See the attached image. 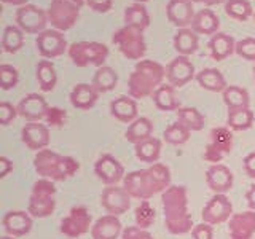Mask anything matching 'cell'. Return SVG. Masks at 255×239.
Here are the masks:
<instances>
[{
	"mask_svg": "<svg viewBox=\"0 0 255 239\" xmlns=\"http://www.w3.org/2000/svg\"><path fill=\"white\" fill-rule=\"evenodd\" d=\"M123 187L131 198L148 201L171 187V169L163 163L148 164L143 169L128 172L123 179Z\"/></svg>",
	"mask_w": 255,
	"mask_h": 239,
	"instance_id": "1",
	"label": "cell"
},
{
	"mask_svg": "<svg viewBox=\"0 0 255 239\" xmlns=\"http://www.w3.org/2000/svg\"><path fill=\"white\" fill-rule=\"evenodd\" d=\"M164 227L171 235H187L195 228L188 214V195L183 185H171L161 193Z\"/></svg>",
	"mask_w": 255,
	"mask_h": 239,
	"instance_id": "2",
	"label": "cell"
},
{
	"mask_svg": "<svg viewBox=\"0 0 255 239\" xmlns=\"http://www.w3.org/2000/svg\"><path fill=\"white\" fill-rule=\"evenodd\" d=\"M166 78V69L156 61L142 59L137 61L128 80L129 96L134 99H145L153 96V93L163 85Z\"/></svg>",
	"mask_w": 255,
	"mask_h": 239,
	"instance_id": "3",
	"label": "cell"
},
{
	"mask_svg": "<svg viewBox=\"0 0 255 239\" xmlns=\"http://www.w3.org/2000/svg\"><path fill=\"white\" fill-rule=\"evenodd\" d=\"M34 169L42 179L64 182L78 172L80 163L72 156H64L53 150H40L34 156Z\"/></svg>",
	"mask_w": 255,
	"mask_h": 239,
	"instance_id": "4",
	"label": "cell"
},
{
	"mask_svg": "<svg viewBox=\"0 0 255 239\" xmlns=\"http://www.w3.org/2000/svg\"><path fill=\"white\" fill-rule=\"evenodd\" d=\"M56 185L50 179L40 177L32 185L27 212L34 219H46L56 211Z\"/></svg>",
	"mask_w": 255,
	"mask_h": 239,
	"instance_id": "5",
	"label": "cell"
},
{
	"mask_svg": "<svg viewBox=\"0 0 255 239\" xmlns=\"http://www.w3.org/2000/svg\"><path fill=\"white\" fill-rule=\"evenodd\" d=\"M86 0H51L48 8V21L56 30L66 32L77 24Z\"/></svg>",
	"mask_w": 255,
	"mask_h": 239,
	"instance_id": "6",
	"label": "cell"
},
{
	"mask_svg": "<svg viewBox=\"0 0 255 239\" xmlns=\"http://www.w3.org/2000/svg\"><path fill=\"white\" fill-rule=\"evenodd\" d=\"M67 54L72 64L77 67H102L106 66V61L109 58V48L101 42H86V40H83V42H74L69 45Z\"/></svg>",
	"mask_w": 255,
	"mask_h": 239,
	"instance_id": "7",
	"label": "cell"
},
{
	"mask_svg": "<svg viewBox=\"0 0 255 239\" xmlns=\"http://www.w3.org/2000/svg\"><path fill=\"white\" fill-rule=\"evenodd\" d=\"M112 42L118 46L120 53L126 59L142 61L147 53V43L145 38H143V32L131 26H123L122 29H118L112 35Z\"/></svg>",
	"mask_w": 255,
	"mask_h": 239,
	"instance_id": "8",
	"label": "cell"
},
{
	"mask_svg": "<svg viewBox=\"0 0 255 239\" xmlns=\"http://www.w3.org/2000/svg\"><path fill=\"white\" fill-rule=\"evenodd\" d=\"M93 228V219L90 211L83 206L72 207L70 212L61 220L59 231L69 239H78Z\"/></svg>",
	"mask_w": 255,
	"mask_h": 239,
	"instance_id": "9",
	"label": "cell"
},
{
	"mask_svg": "<svg viewBox=\"0 0 255 239\" xmlns=\"http://www.w3.org/2000/svg\"><path fill=\"white\" fill-rule=\"evenodd\" d=\"M14 19H16V26L22 32H26V34H35V35L46 30V24L50 22L48 21V11L32 3L19 6L16 10Z\"/></svg>",
	"mask_w": 255,
	"mask_h": 239,
	"instance_id": "10",
	"label": "cell"
},
{
	"mask_svg": "<svg viewBox=\"0 0 255 239\" xmlns=\"http://www.w3.org/2000/svg\"><path fill=\"white\" fill-rule=\"evenodd\" d=\"M35 46L43 59L59 58L66 51H69L66 37H64L61 30L56 29H46L42 34H38L35 38Z\"/></svg>",
	"mask_w": 255,
	"mask_h": 239,
	"instance_id": "11",
	"label": "cell"
},
{
	"mask_svg": "<svg viewBox=\"0 0 255 239\" xmlns=\"http://www.w3.org/2000/svg\"><path fill=\"white\" fill-rule=\"evenodd\" d=\"M233 217V204L227 195H214L201 211V219L209 225H222Z\"/></svg>",
	"mask_w": 255,
	"mask_h": 239,
	"instance_id": "12",
	"label": "cell"
},
{
	"mask_svg": "<svg viewBox=\"0 0 255 239\" xmlns=\"http://www.w3.org/2000/svg\"><path fill=\"white\" fill-rule=\"evenodd\" d=\"M131 195L125 190V187L107 185L102 190L101 206L107 214L120 217V215L128 212V209L131 207Z\"/></svg>",
	"mask_w": 255,
	"mask_h": 239,
	"instance_id": "13",
	"label": "cell"
},
{
	"mask_svg": "<svg viewBox=\"0 0 255 239\" xmlns=\"http://www.w3.org/2000/svg\"><path fill=\"white\" fill-rule=\"evenodd\" d=\"M193 62L190 61L188 56H177L174 58L166 67V78L167 83L174 88H182L190 83L196 75Z\"/></svg>",
	"mask_w": 255,
	"mask_h": 239,
	"instance_id": "14",
	"label": "cell"
},
{
	"mask_svg": "<svg viewBox=\"0 0 255 239\" xmlns=\"http://www.w3.org/2000/svg\"><path fill=\"white\" fill-rule=\"evenodd\" d=\"M94 172L106 185H118L126 175L123 164L112 155H102L94 164Z\"/></svg>",
	"mask_w": 255,
	"mask_h": 239,
	"instance_id": "15",
	"label": "cell"
},
{
	"mask_svg": "<svg viewBox=\"0 0 255 239\" xmlns=\"http://www.w3.org/2000/svg\"><path fill=\"white\" fill-rule=\"evenodd\" d=\"M48 109H50V106L46 104V99L42 94L37 93H30L27 96H24L18 104V114L27 123H35L45 120Z\"/></svg>",
	"mask_w": 255,
	"mask_h": 239,
	"instance_id": "16",
	"label": "cell"
},
{
	"mask_svg": "<svg viewBox=\"0 0 255 239\" xmlns=\"http://www.w3.org/2000/svg\"><path fill=\"white\" fill-rule=\"evenodd\" d=\"M235 175L225 164H211L206 171V183L214 191V195H227L233 188Z\"/></svg>",
	"mask_w": 255,
	"mask_h": 239,
	"instance_id": "17",
	"label": "cell"
},
{
	"mask_svg": "<svg viewBox=\"0 0 255 239\" xmlns=\"http://www.w3.org/2000/svg\"><path fill=\"white\" fill-rule=\"evenodd\" d=\"M196 11L191 0H169L166 5L167 19L179 29H185L191 26Z\"/></svg>",
	"mask_w": 255,
	"mask_h": 239,
	"instance_id": "18",
	"label": "cell"
},
{
	"mask_svg": "<svg viewBox=\"0 0 255 239\" xmlns=\"http://www.w3.org/2000/svg\"><path fill=\"white\" fill-rule=\"evenodd\" d=\"M21 140L29 150H45L50 145V129H48L46 124L40 121L27 123L21 129Z\"/></svg>",
	"mask_w": 255,
	"mask_h": 239,
	"instance_id": "19",
	"label": "cell"
},
{
	"mask_svg": "<svg viewBox=\"0 0 255 239\" xmlns=\"http://www.w3.org/2000/svg\"><path fill=\"white\" fill-rule=\"evenodd\" d=\"M230 239H252L255 235V211L233 214L228 220Z\"/></svg>",
	"mask_w": 255,
	"mask_h": 239,
	"instance_id": "20",
	"label": "cell"
},
{
	"mask_svg": "<svg viewBox=\"0 0 255 239\" xmlns=\"http://www.w3.org/2000/svg\"><path fill=\"white\" fill-rule=\"evenodd\" d=\"M34 217L26 212V211H10L3 215L2 219V227L5 235H10L13 238H21L26 236L32 230V220Z\"/></svg>",
	"mask_w": 255,
	"mask_h": 239,
	"instance_id": "21",
	"label": "cell"
},
{
	"mask_svg": "<svg viewBox=\"0 0 255 239\" xmlns=\"http://www.w3.org/2000/svg\"><path fill=\"white\" fill-rule=\"evenodd\" d=\"M123 225L117 215H102L93 223L91 238L93 239H118L123 235Z\"/></svg>",
	"mask_w": 255,
	"mask_h": 239,
	"instance_id": "22",
	"label": "cell"
},
{
	"mask_svg": "<svg viewBox=\"0 0 255 239\" xmlns=\"http://www.w3.org/2000/svg\"><path fill=\"white\" fill-rule=\"evenodd\" d=\"M99 91L93 83H77L70 91V104L78 110H90L99 99Z\"/></svg>",
	"mask_w": 255,
	"mask_h": 239,
	"instance_id": "23",
	"label": "cell"
},
{
	"mask_svg": "<svg viewBox=\"0 0 255 239\" xmlns=\"http://www.w3.org/2000/svg\"><path fill=\"white\" fill-rule=\"evenodd\" d=\"M110 115L126 124H131L137 117V102L131 96H120L110 102Z\"/></svg>",
	"mask_w": 255,
	"mask_h": 239,
	"instance_id": "24",
	"label": "cell"
},
{
	"mask_svg": "<svg viewBox=\"0 0 255 239\" xmlns=\"http://www.w3.org/2000/svg\"><path fill=\"white\" fill-rule=\"evenodd\" d=\"M236 50V42L235 38L225 34V32H217L214 34L209 40V53L211 58L214 61H225L227 58H230L231 54Z\"/></svg>",
	"mask_w": 255,
	"mask_h": 239,
	"instance_id": "25",
	"label": "cell"
},
{
	"mask_svg": "<svg viewBox=\"0 0 255 239\" xmlns=\"http://www.w3.org/2000/svg\"><path fill=\"white\" fill-rule=\"evenodd\" d=\"M220 19L209 8L196 11L193 22H191V29H193L198 35H214L219 32Z\"/></svg>",
	"mask_w": 255,
	"mask_h": 239,
	"instance_id": "26",
	"label": "cell"
},
{
	"mask_svg": "<svg viewBox=\"0 0 255 239\" xmlns=\"http://www.w3.org/2000/svg\"><path fill=\"white\" fill-rule=\"evenodd\" d=\"M196 82L203 90L211 91V93H223L228 86L222 72L214 67H207V69H203L201 72H198Z\"/></svg>",
	"mask_w": 255,
	"mask_h": 239,
	"instance_id": "27",
	"label": "cell"
},
{
	"mask_svg": "<svg viewBox=\"0 0 255 239\" xmlns=\"http://www.w3.org/2000/svg\"><path fill=\"white\" fill-rule=\"evenodd\" d=\"M172 45L174 50L179 53V56H190L198 51L199 38L193 29H179L172 38Z\"/></svg>",
	"mask_w": 255,
	"mask_h": 239,
	"instance_id": "28",
	"label": "cell"
},
{
	"mask_svg": "<svg viewBox=\"0 0 255 239\" xmlns=\"http://www.w3.org/2000/svg\"><path fill=\"white\" fill-rule=\"evenodd\" d=\"M134 153L139 161L147 164H155L159 161V156H161V140L151 135L150 139L135 143Z\"/></svg>",
	"mask_w": 255,
	"mask_h": 239,
	"instance_id": "29",
	"label": "cell"
},
{
	"mask_svg": "<svg viewBox=\"0 0 255 239\" xmlns=\"http://www.w3.org/2000/svg\"><path fill=\"white\" fill-rule=\"evenodd\" d=\"M125 26H131L139 30H145L150 26V14L143 3H132L125 8Z\"/></svg>",
	"mask_w": 255,
	"mask_h": 239,
	"instance_id": "30",
	"label": "cell"
},
{
	"mask_svg": "<svg viewBox=\"0 0 255 239\" xmlns=\"http://www.w3.org/2000/svg\"><path fill=\"white\" fill-rule=\"evenodd\" d=\"M151 134H153V123H151L147 117H139L128 126L125 137L128 142H131L135 145V143H139L142 140L150 139Z\"/></svg>",
	"mask_w": 255,
	"mask_h": 239,
	"instance_id": "31",
	"label": "cell"
},
{
	"mask_svg": "<svg viewBox=\"0 0 255 239\" xmlns=\"http://www.w3.org/2000/svg\"><path fill=\"white\" fill-rule=\"evenodd\" d=\"M35 77L40 90L45 93H51L56 88V83H58V74H56L54 64L46 59L38 61L35 67Z\"/></svg>",
	"mask_w": 255,
	"mask_h": 239,
	"instance_id": "32",
	"label": "cell"
},
{
	"mask_svg": "<svg viewBox=\"0 0 255 239\" xmlns=\"http://www.w3.org/2000/svg\"><path fill=\"white\" fill-rule=\"evenodd\" d=\"M207 145L219 150L223 155H230L231 150H233V131L230 129L228 126H219L214 127L209 134V142Z\"/></svg>",
	"mask_w": 255,
	"mask_h": 239,
	"instance_id": "33",
	"label": "cell"
},
{
	"mask_svg": "<svg viewBox=\"0 0 255 239\" xmlns=\"http://www.w3.org/2000/svg\"><path fill=\"white\" fill-rule=\"evenodd\" d=\"M151 98H153L156 109L163 112H174L180 109V102L175 98V88L169 83L159 86Z\"/></svg>",
	"mask_w": 255,
	"mask_h": 239,
	"instance_id": "34",
	"label": "cell"
},
{
	"mask_svg": "<svg viewBox=\"0 0 255 239\" xmlns=\"http://www.w3.org/2000/svg\"><path fill=\"white\" fill-rule=\"evenodd\" d=\"M223 102L228 107V110L233 109H246L251 106V96L247 90L238 85H228L227 90L222 93Z\"/></svg>",
	"mask_w": 255,
	"mask_h": 239,
	"instance_id": "35",
	"label": "cell"
},
{
	"mask_svg": "<svg viewBox=\"0 0 255 239\" xmlns=\"http://www.w3.org/2000/svg\"><path fill=\"white\" fill-rule=\"evenodd\" d=\"M254 112L251 107L246 109H233L228 110L227 124L231 131H247L251 129L254 124Z\"/></svg>",
	"mask_w": 255,
	"mask_h": 239,
	"instance_id": "36",
	"label": "cell"
},
{
	"mask_svg": "<svg viewBox=\"0 0 255 239\" xmlns=\"http://www.w3.org/2000/svg\"><path fill=\"white\" fill-rule=\"evenodd\" d=\"M91 83L99 93H109L112 90H115V86L118 83V74L115 72V69H112L109 66L98 67L94 72Z\"/></svg>",
	"mask_w": 255,
	"mask_h": 239,
	"instance_id": "37",
	"label": "cell"
},
{
	"mask_svg": "<svg viewBox=\"0 0 255 239\" xmlns=\"http://www.w3.org/2000/svg\"><path fill=\"white\" fill-rule=\"evenodd\" d=\"M175 114H177V121L188 127L191 132L201 131L204 127V117L195 107H180L179 110H175Z\"/></svg>",
	"mask_w": 255,
	"mask_h": 239,
	"instance_id": "38",
	"label": "cell"
},
{
	"mask_svg": "<svg viewBox=\"0 0 255 239\" xmlns=\"http://www.w3.org/2000/svg\"><path fill=\"white\" fill-rule=\"evenodd\" d=\"M24 46V32L18 26H6L2 35V48L5 53L14 54Z\"/></svg>",
	"mask_w": 255,
	"mask_h": 239,
	"instance_id": "39",
	"label": "cell"
},
{
	"mask_svg": "<svg viewBox=\"0 0 255 239\" xmlns=\"http://www.w3.org/2000/svg\"><path fill=\"white\" fill-rule=\"evenodd\" d=\"M225 13H227V16H230V18L244 22L254 14V8L249 0H227Z\"/></svg>",
	"mask_w": 255,
	"mask_h": 239,
	"instance_id": "40",
	"label": "cell"
},
{
	"mask_svg": "<svg viewBox=\"0 0 255 239\" xmlns=\"http://www.w3.org/2000/svg\"><path fill=\"white\" fill-rule=\"evenodd\" d=\"M191 135V131L188 127H185L182 123H172L164 129L163 139L169 143V145H183L187 143Z\"/></svg>",
	"mask_w": 255,
	"mask_h": 239,
	"instance_id": "41",
	"label": "cell"
},
{
	"mask_svg": "<svg viewBox=\"0 0 255 239\" xmlns=\"http://www.w3.org/2000/svg\"><path fill=\"white\" fill-rule=\"evenodd\" d=\"M134 220H135V225L137 227H140L143 230H148L156 220L155 207L148 201H140V204L134 209Z\"/></svg>",
	"mask_w": 255,
	"mask_h": 239,
	"instance_id": "42",
	"label": "cell"
},
{
	"mask_svg": "<svg viewBox=\"0 0 255 239\" xmlns=\"http://www.w3.org/2000/svg\"><path fill=\"white\" fill-rule=\"evenodd\" d=\"M18 83H19L18 69L10 66V64H2V66H0V86H2V90L5 91L13 90Z\"/></svg>",
	"mask_w": 255,
	"mask_h": 239,
	"instance_id": "43",
	"label": "cell"
},
{
	"mask_svg": "<svg viewBox=\"0 0 255 239\" xmlns=\"http://www.w3.org/2000/svg\"><path fill=\"white\" fill-rule=\"evenodd\" d=\"M235 53L246 61L255 62V37H246L243 40L236 42Z\"/></svg>",
	"mask_w": 255,
	"mask_h": 239,
	"instance_id": "44",
	"label": "cell"
},
{
	"mask_svg": "<svg viewBox=\"0 0 255 239\" xmlns=\"http://www.w3.org/2000/svg\"><path fill=\"white\" fill-rule=\"evenodd\" d=\"M67 120V114L66 110H62L59 107H50L46 112V117H45V121L50 124V126H54V127H59L66 123Z\"/></svg>",
	"mask_w": 255,
	"mask_h": 239,
	"instance_id": "45",
	"label": "cell"
},
{
	"mask_svg": "<svg viewBox=\"0 0 255 239\" xmlns=\"http://www.w3.org/2000/svg\"><path fill=\"white\" fill-rule=\"evenodd\" d=\"M18 107H14L10 102H2L0 104V124L8 126L13 120L18 117Z\"/></svg>",
	"mask_w": 255,
	"mask_h": 239,
	"instance_id": "46",
	"label": "cell"
},
{
	"mask_svg": "<svg viewBox=\"0 0 255 239\" xmlns=\"http://www.w3.org/2000/svg\"><path fill=\"white\" fill-rule=\"evenodd\" d=\"M122 239H155V238L148 230H143L137 225H134V227H126L123 230Z\"/></svg>",
	"mask_w": 255,
	"mask_h": 239,
	"instance_id": "47",
	"label": "cell"
},
{
	"mask_svg": "<svg viewBox=\"0 0 255 239\" xmlns=\"http://www.w3.org/2000/svg\"><path fill=\"white\" fill-rule=\"evenodd\" d=\"M191 238L193 239H214V231H212V225L209 223H198L195 225V228L191 230Z\"/></svg>",
	"mask_w": 255,
	"mask_h": 239,
	"instance_id": "48",
	"label": "cell"
},
{
	"mask_svg": "<svg viewBox=\"0 0 255 239\" xmlns=\"http://www.w3.org/2000/svg\"><path fill=\"white\" fill-rule=\"evenodd\" d=\"M86 5L96 13H107L114 5V0H86Z\"/></svg>",
	"mask_w": 255,
	"mask_h": 239,
	"instance_id": "49",
	"label": "cell"
},
{
	"mask_svg": "<svg viewBox=\"0 0 255 239\" xmlns=\"http://www.w3.org/2000/svg\"><path fill=\"white\" fill-rule=\"evenodd\" d=\"M243 166H244L246 174L249 175L251 179H255V151H251L249 155H246Z\"/></svg>",
	"mask_w": 255,
	"mask_h": 239,
	"instance_id": "50",
	"label": "cell"
},
{
	"mask_svg": "<svg viewBox=\"0 0 255 239\" xmlns=\"http://www.w3.org/2000/svg\"><path fill=\"white\" fill-rule=\"evenodd\" d=\"M13 171V163L6 156H0V179H5Z\"/></svg>",
	"mask_w": 255,
	"mask_h": 239,
	"instance_id": "51",
	"label": "cell"
},
{
	"mask_svg": "<svg viewBox=\"0 0 255 239\" xmlns=\"http://www.w3.org/2000/svg\"><path fill=\"white\" fill-rule=\"evenodd\" d=\"M246 201L251 211H255V185H251L246 193Z\"/></svg>",
	"mask_w": 255,
	"mask_h": 239,
	"instance_id": "52",
	"label": "cell"
},
{
	"mask_svg": "<svg viewBox=\"0 0 255 239\" xmlns=\"http://www.w3.org/2000/svg\"><path fill=\"white\" fill-rule=\"evenodd\" d=\"M193 3H203L207 8L209 6H215V5H220V3H225L227 0H191Z\"/></svg>",
	"mask_w": 255,
	"mask_h": 239,
	"instance_id": "53",
	"label": "cell"
},
{
	"mask_svg": "<svg viewBox=\"0 0 255 239\" xmlns=\"http://www.w3.org/2000/svg\"><path fill=\"white\" fill-rule=\"evenodd\" d=\"M6 5H14V6H24L27 5V0H2Z\"/></svg>",
	"mask_w": 255,
	"mask_h": 239,
	"instance_id": "54",
	"label": "cell"
},
{
	"mask_svg": "<svg viewBox=\"0 0 255 239\" xmlns=\"http://www.w3.org/2000/svg\"><path fill=\"white\" fill-rule=\"evenodd\" d=\"M0 239H14V238H13V236H10V235H3Z\"/></svg>",
	"mask_w": 255,
	"mask_h": 239,
	"instance_id": "55",
	"label": "cell"
},
{
	"mask_svg": "<svg viewBox=\"0 0 255 239\" xmlns=\"http://www.w3.org/2000/svg\"><path fill=\"white\" fill-rule=\"evenodd\" d=\"M135 3H145V2H148V0H134Z\"/></svg>",
	"mask_w": 255,
	"mask_h": 239,
	"instance_id": "56",
	"label": "cell"
},
{
	"mask_svg": "<svg viewBox=\"0 0 255 239\" xmlns=\"http://www.w3.org/2000/svg\"><path fill=\"white\" fill-rule=\"evenodd\" d=\"M254 82H255V64H254Z\"/></svg>",
	"mask_w": 255,
	"mask_h": 239,
	"instance_id": "57",
	"label": "cell"
}]
</instances>
